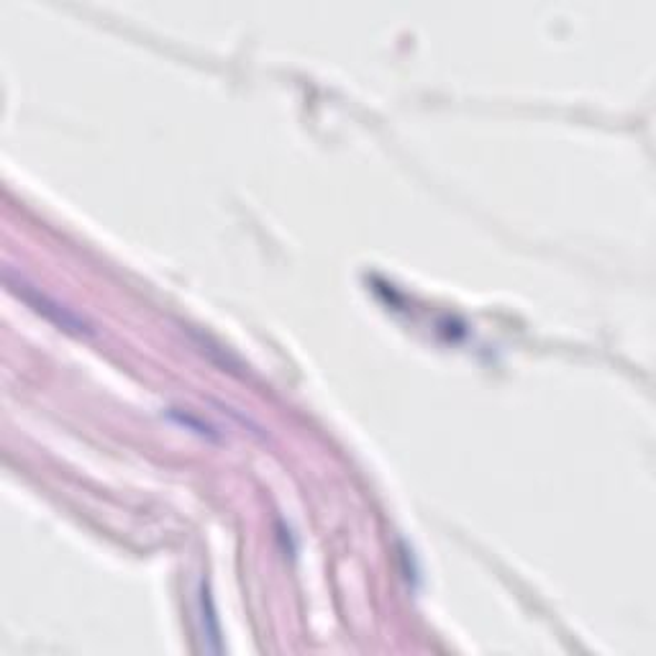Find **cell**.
I'll return each mask as SVG.
<instances>
[{
    "label": "cell",
    "mask_w": 656,
    "mask_h": 656,
    "mask_svg": "<svg viewBox=\"0 0 656 656\" xmlns=\"http://www.w3.org/2000/svg\"><path fill=\"white\" fill-rule=\"evenodd\" d=\"M6 283L11 285L13 293H19L23 300L31 303V306H34L39 310V314H44L49 318V321H54L60 328H68V331L90 334V326L85 321H82L80 316H75V314H72V310L60 306V303H57V300L47 298V295L39 293L37 287H31V285L23 283L21 277H19V280H16V275L11 273V269H8V273H6Z\"/></svg>",
    "instance_id": "cell-1"
}]
</instances>
